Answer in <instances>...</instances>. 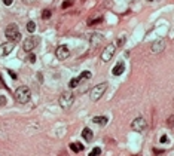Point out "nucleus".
Listing matches in <instances>:
<instances>
[{
	"label": "nucleus",
	"mask_w": 174,
	"mask_h": 156,
	"mask_svg": "<svg viewBox=\"0 0 174 156\" xmlns=\"http://www.w3.org/2000/svg\"><path fill=\"white\" fill-rule=\"evenodd\" d=\"M13 97H15V101H16V103H19V104H25V103H28L30 98H31V91H30L28 86L22 85V86L16 88Z\"/></svg>",
	"instance_id": "nucleus-1"
},
{
	"label": "nucleus",
	"mask_w": 174,
	"mask_h": 156,
	"mask_svg": "<svg viewBox=\"0 0 174 156\" xmlns=\"http://www.w3.org/2000/svg\"><path fill=\"white\" fill-rule=\"evenodd\" d=\"M4 36L7 42H12V43H16L21 40V33H19V28L16 24H9L6 28H4Z\"/></svg>",
	"instance_id": "nucleus-2"
},
{
	"label": "nucleus",
	"mask_w": 174,
	"mask_h": 156,
	"mask_svg": "<svg viewBox=\"0 0 174 156\" xmlns=\"http://www.w3.org/2000/svg\"><path fill=\"white\" fill-rule=\"evenodd\" d=\"M106 91H107V83H98V85H95V86L89 91V98H91V101H98V100L104 95Z\"/></svg>",
	"instance_id": "nucleus-3"
},
{
	"label": "nucleus",
	"mask_w": 174,
	"mask_h": 156,
	"mask_svg": "<svg viewBox=\"0 0 174 156\" xmlns=\"http://www.w3.org/2000/svg\"><path fill=\"white\" fill-rule=\"evenodd\" d=\"M58 103H60V106H61L63 109H70L72 104L75 103V95H73V92H72V91H66V92H63V94L60 95Z\"/></svg>",
	"instance_id": "nucleus-4"
},
{
	"label": "nucleus",
	"mask_w": 174,
	"mask_h": 156,
	"mask_svg": "<svg viewBox=\"0 0 174 156\" xmlns=\"http://www.w3.org/2000/svg\"><path fill=\"white\" fill-rule=\"evenodd\" d=\"M39 42H40V39L37 36H30V37H27V39L22 42V49L25 52H31L39 45Z\"/></svg>",
	"instance_id": "nucleus-5"
},
{
	"label": "nucleus",
	"mask_w": 174,
	"mask_h": 156,
	"mask_svg": "<svg viewBox=\"0 0 174 156\" xmlns=\"http://www.w3.org/2000/svg\"><path fill=\"white\" fill-rule=\"evenodd\" d=\"M115 52H116V43H109V45L104 48L103 54H101V61H104V63L110 61L112 57L115 55Z\"/></svg>",
	"instance_id": "nucleus-6"
},
{
	"label": "nucleus",
	"mask_w": 174,
	"mask_h": 156,
	"mask_svg": "<svg viewBox=\"0 0 174 156\" xmlns=\"http://www.w3.org/2000/svg\"><path fill=\"white\" fill-rule=\"evenodd\" d=\"M131 128H132L134 131H137V132H143V131H146L147 123H146L144 117L138 116V117H135V119L131 122Z\"/></svg>",
	"instance_id": "nucleus-7"
},
{
	"label": "nucleus",
	"mask_w": 174,
	"mask_h": 156,
	"mask_svg": "<svg viewBox=\"0 0 174 156\" xmlns=\"http://www.w3.org/2000/svg\"><path fill=\"white\" fill-rule=\"evenodd\" d=\"M69 55H70V51H69V46H67V45H60V46L57 48V51H55V58L60 60V61L67 60Z\"/></svg>",
	"instance_id": "nucleus-8"
},
{
	"label": "nucleus",
	"mask_w": 174,
	"mask_h": 156,
	"mask_svg": "<svg viewBox=\"0 0 174 156\" xmlns=\"http://www.w3.org/2000/svg\"><path fill=\"white\" fill-rule=\"evenodd\" d=\"M13 48H15V43H12V42L1 43V45H0V57H6V55H9V54L13 51Z\"/></svg>",
	"instance_id": "nucleus-9"
},
{
	"label": "nucleus",
	"mask_w": 174,
	"mask_h": 156,
	"mask_svg": "<svg viewBox=\"0 0 174 156\" xmlns=\"http://www.w3.org/2000/svg\"><path fill=\"white\" fill-rule=\"evenodd\" d=\"M164 49H165V42L162 39L155 40V42L152 43V46H150V51H152L153 54H161Z\"/></svg>",
	"instance_id": "nucleus-10"
},
{
	"label": "nucleus",
	"mask_w": 174,
	"mask_h": 156,
	"mask_svg": "<svg viewBox=\"0 0 174 156\" xmlns=\"http://www.w3.org/2000/svg\"><path fill=\"white\" fill-rule=\"evenodd\" d=\"M104 40V37L101 36V34H98V33H94L92 36H91V39H89V42H91V45H92V48L95 49V48H98V45L101 43Z\"/></svg>",
	"instance_id": "nucleus-11"
},
{
	"label": "nucleus",
	"mask_w": 174,
	"mask_h": 156,
	"mask_svg": "<svg viewBox=\"0 0 174 156\" xmlns=\"http://www.w3.org/2000/svg\"><path fill=\"white\" fill-rule=\"evenodd\" d=\"M124 70H125V64H124L122 61H119V63L113 67L112 73H113V76H121V75L124 73Z\"/></svg>",
	"instance_id": "nucleus-12"
},
{
	"label": "nucleus",
	"mask_w": 174,
	"mask_h": 156,
	"mask_svg": "<svg viewBox=\"0 0 174 156\" xmlns=\"http://www.w3.org/2000/svg\"><path fill=\"white\" fill-rule=\"evenodd\" d=\"M92 122L97 123V125H100V126H106L107 122H109V117L107 116H95V117H92Z\"/></svg>",
	"instance_id": "nucleus-13"
},
{
	"label": "nucleus",
	"mask_w": 174,
	"mask_h": 156,
	"mask_svg": "<svg viewBox=\"0 0 174 156\" xmlns=\"http://www.w3.org/2000/svg\"><path fill=\"white\" fill-rule=\"evenodd\" d=\"M70 150H73L75 153H79V152L84 150V146H82V143L75 141V143H70Z\"/></svg>",
	"instance_id": "nucleus-14"
},
{
	"label": "nucleus",
	"mask_w": 174,
	"mask_h": 156,
	"mask_svg": "<svg viewBox=\"0 0 174 156\" xmlns=\"http://www.w3.org/2000/svg\"><path fill=\"white\" fill-rule=\"evenodd\" d=\"M92 137H94V135H92V131H91L89 128H84V129H82V138H85L87 141H91Z\"/></svg>",
	"instance_id": "nucleus-15"
},
{
	"label": "nucleus",
	"mask_w": 174,
	"mask_h": 156,
	"mask_svg": "<svg viewBox=\"0 0 174 156\" xmlns=\"http://www.w3.org/2000/svg\"><path fill=\"white\" fill-rule=\"evenodd\" d=\"M79 82H81V79H79V78L72 79V80L69 82V88H70V89H73V88H76V86L79 85Z\"/></svg>",
	"instance_id": "nucleus-16"
},
{
	"label": "nucleus",
	"mask_w": 174,
	"mask_h": 156,
	"mask_svg": "<svg viewBox=\"0 0 174 156\" xmlns=\"http://www.w3.org/2000/svg\"><path fill=\"white\" fill-rule=\"evenodd\" d=\"M27 31H28V33H34V31H36V24H34L33 21H28V22H27Z\"/></svg>",
	"instance_id": "nucleus-17"
},
{
	"label": "nucleus",
	"mask_w": 174,
	"mask_h": 156,
	"mask_svg": "<svg viewBox=\"0 0 174 156\" xmlns=\"http://www.w3.org/2000/svg\"><path fill=\"white\" fill-rule=\"evenodd\" d=\"M91 72H84V73H81V76H79V79L81 80H88V79H91Z\"/></svg>",
	"instance_id": "nucleus-18"
},
{
	"label": "nucleus",
	"mask_w": 174,
	"mask_h": 156,
	"mask_svg": "<svg viewBox=\"0 0 174 156\" xmlns=\"http://www.w3.org/2000/svg\"><path fill=\"white\" fill-rule=\"evenodd\" d=\"M100 153H101V149H100V147H95L88 156H100Z\"/></svg>",
	"instance_id": "nucleus-19"
},
{
	"label": "nucleus",
	"mask_w": 174,
	"mask_h": 156,
	"mask_svg": "<svg viewBox=\"0 0 174 156\" xmlns=\"http://www.w3.org/2000/svg\"><path fill=\"white\" fill-rule=\"evenodd\" d=\"M72 4H73V0H66V1L61 4V7H63V9H67V7L72 6Z\"/></svg>",
	"instance_id": "nucleus-20"
},
{
	"label": "nucleus",
	"mask_w": 174,
	"mask_h": 156,
	"mask_svg": "<svg viewBox=\"0 0 174 156\" xmlns=\"http://www.w3.org/2000/svg\"><path fill=\"white\" fill-rule=\"evenodd\" d=\"M49 16H51V10H43V12H42V18H43V19H48Z\"/></svg>",
	"instance_id": "nucleus-21"
},
{
	"label": "nucleus",
	"mask_w": 174,
	"mask_h": 156,
	"mask_svg": "<svg viewBox=\"0 0 174 156\" xmlns=\"http://www.w3.org/2000/svg\"><path fill=\"white\" fill-rule=\"evenodd\" d=\"M101 21H103V18L100 16V18H97V19H94V21H88V24L92 25V24H98V22H101Z\"/></svg>",
	"instance_id": "nucleus-22"
},
{
	"label": "nucleus",
	"mask_w": 174,
	"mask_h": 156,
	"mask_svg": "<svg viewBox=\"0 0 174 156\" xmlns=\"http://www.w3.org/2000/svg\"><path fill=\"white\" fill-rule=\"evenodd\" d=\"M124 42H125V37H121V39L118 40V43H116V46H122V45H124Z\"/></svg>",
	"instance_id": "nucleus-23"
},
{
	"label": "nucleus",
	"mask_w": 174,
	"mask_h": 156,
	"mask_svg": "<svg viewBox=\"0 0 174 156\" xmlns=\"http://www.w3.org/2000/svg\"><path fill=\"white\" fill-rule=\"evenodd\" d=\"M37 0H22V3H25V4H33V3H36Z\"/></svg>",
	"instance_id": "nucleus-24"
},
{
	"label": "nucleus",
	"mask_w": 174,
	"mask_h": 156,
	"mask_svg": "<svg viewBox=\"0 0 174 156\" xmlns=\"http://www.w3.org/2000/svg\"><path fill=\"white\" fill-rule=\"evenodd\" d=\"M159 141H161V143H167V141H168V137H167V135H162Z\"/></svg>",
	"instance_id": "nucleus-25"
},
{
	"label": "nucleus",
	"mask_w": 174,
	"mask_h": 156,
	"mask_svg": "<svg viewBox=\"0 0 174 156\" xmlns=\"http://www.w3.org/2000/svg\"><path fill=\"white\" fill-rule=\"evenodd\" d=\"M6 104V98L4 97H0V106H4Z\"/></svg>",
	"instance_id": "nucleus-26"
},
{
	"label": "nucleus",
	"mask_w": 174,
	"mask_h": 156,
	"mask_svg": "<svg viewBox=\"0 0 174 156\" xmlns=\"http://www.w3.org/2000/svg\"><path fill=\"white\" fill-rule=\"evenodd\" d=\"M12 1H13V0H3V3H4L6 6H10V4H12Z\"/></svg>",
	"instance_id": "nucleus-27"
},
{
	"label": "nucleus",
	"mask_w": 174,
	"mask_h": 156,
	"mask_svg": "<svg viewBox=\"0 0 174 156\" xmlns=\"http://www.w3.org/2000/svg\"><path fill=\"white\" fill-rule=\"evenodd\" d=\"M7 73H9V75H10V76H12V78L15 79V80H16V75H15V73H13V72H10V70H7Z\"/></svg>",
	"instance_id": "nucleus-28"
},
{
	"label": "nucleus",
	"mask_w": 174,
	"mask_h": 156,
	"mask_svg": "<svg viewBox=\"0 0 174 156\" xmlns=\"http://www.w3.org/2000/svg\"><path fill=\"white\" fill-rule=\"evenodd\" d=\"M147 1H153V0H147Z\"/></svg>",
	"instance_id": "nucleus-29"
}]
</instances>
